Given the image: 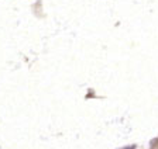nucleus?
I'll return each instance as SVG.
<instances>
[{
	"instance_id": "obj_1",
	"label": "nucleus",
	"mask_w": 158,
	"mask_h": 149,
	"mask_svg": "<svg viewBox=\"0 0 158 149\" xmlns=\"http://www.w3.org/2000/svg\"><path fill=\"white\" fill-rule=\"evenodd\" d=\"M120 149H135V145H128V146H123Z\"/></svg>"
}]
</instances>
